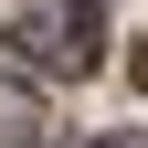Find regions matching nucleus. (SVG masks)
Masks as SVG:
<instances>
[{
	"label": "nucleus",
	"mask_w": 148,
	"mask_h": 148,
	"mask_svg": "<svg viewBox=\"0 0 148 148\" xmlns=\"http://www.w3.org/2000/svg\"><path fill=\"white\" fill-rule=\"evenodd\" d=\"M21 148H53V138H21Z\"/></svg>",
	"instance_id": "3"
},
{
	"label": "nucleus",
	"mask_w": 148,
	"mask_h": 148,
	"mask_svg": "<svg viewBox=\"0 0 148 148\" xmlns=\"http://www.w3.org/2000/svg\"><path fill=\"white\" fill-rule=\"evenodd\" d=\"M95 42H106V11L95 0H32L11 21V53L42 74H95Z\"/></svg>",
	"instance_id": "1"
},
{
	"label": "nucleus",
	"mask_w": 148,
	"mask_h": 148,
	"mask_svg": "<svg viewBox=\"0 0 148 148\" xmlns=\"http://www.w3.org/2000/svg\"><path fill=\"white\" fill-rule=\"evenodd\" d=\"M0 127H42V116H32V95H21V85H0Z\"/></svg>",
	"instance_id": "2"
}]
</instances>
